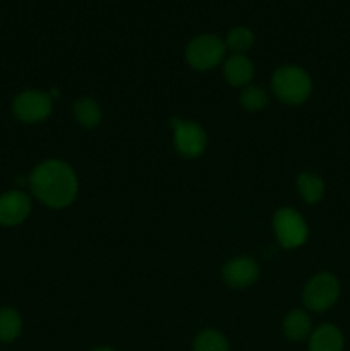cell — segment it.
Wrapping results in <instances>:
<instances>
[{"label":"cell","instance_id":"1","mask_svg":"<svg viewBox=\"0 0 350 351\" xmlns=\"http://www.w3.org/2000/svg\"><path fill=\"white\" fill-rule=\"evenodd\" d=\"M30 187L45 206L62 209L71 206L78 197L79 182L65 161L47 160L30 175Z\"/></svg>","mask_w":350,"mask_h":351},{"label":"cell","instance_id":"2","mask_svg":"<svg viewBox=\"0 0 350 351\" xmlns=\"http://www.w3.org/2000/svg\"><path fill=\"white\" fill-rule=\"evenodd\" d=\"M273 93L285 105H301L312 91V81L307 72L295 65H283L273 74Z\"/></svg>","mask_w":350,"mask_h":351},{"label":"cell","instance_id":"3","mask_svg":"<svg viewBox=\"0 0 350 351\" xmlns=\"http://www.w3.org/2000/svg\"><path fill=\"white\" fill-rule=\"evenodd\" d=\"M225 41L215 34L196 36L185 48V60L196 71H209L225 57Z\"/></svg>","mask_w":350,"mask_h":351},{"label":"cell","instance_id":"4","mask_svg":"<svg viewBox=\"0 0 350 351\" xmlns=\"http://www.w3.org/2000/svg\"><path fill=\"white\" fill-rule=\"evenodd\" d=\"M340 297V283L333 274L319 273L305 285L304 304L309 311L323 312L335 305Z\"/></svg>","mask_w":350,"mask_h":351},{"label":"cell","instance_id":"5","mask_svg":"<svg viewBox=\"0 0 350 351\" xmlns=\"http://www.w3.org/2000/svg\"><path fill=\"white\" fill-rule=\"evenodd\" d=\"M273 228L278 243L285 249L301 247L307 240V225L295 209H278L273 216Z\"/></svg>","mask_w":350,"mask_h":351},{"label":"cell","instance_id":"6","mask_svg":"<svg viewBox=\"0 0 350 351\" xmlns=\"http://www.w3.org/2000/svg\"><path fill=\"white\" fill-rule=\"evenodd\" d=\"M14 115L26 123H38L48 119L51 113V96L48 93L36 91H23L16 96L12 103Z\"/></svg>","mask_w":350,"mask_h":351},{"label":"cell","instance_id":"7","mask_svg":"<svg viewBox=\"0 0 350 351\" xmlns=\"http://www.w3.org/2000/svg\"><path fill=\"white\" fill-rule=\"evenodd\" d=\"M172 127L175 130L174 143L175 149L185 158L201 156L206 147V134L201 127L191 120H172Z\"/></svg>","mask_w":350,"mask_h":351},{"label":"cell","instance_id":"8","mask_svg":"<svg viewBox=\"0 0 350 351\" xmlns=\"http://www.w3.org/2000/svg\"><path fill=\"white\" fill-rule=\"evenodd\" d=\"M31 213V201L24 192L12 191L0 195V225L16 226Z\"/></svg>","mask_w":350,"mask_h":351},{"label":"cell","instance_id":"9","mask_svg":"<svg viewBox=\"0 0 350 351\" xmlns=\"http://www.w3.org/2000/svg\"><path fill=\"white\" fill-rule=\"evenodd\" d=\"M259 278V266L250 257H237L223 267V280L230 288H247Z\"/></svg>","mask_w":350,"mask_h":351},{"label":"cell","instance_id":"10","mask_svg":"<svg viewBox=\"0 0 350 351\" xmlns=\"http://www.w3.org/2000/svg\"><path fill=\"white\" fill-rule=\"evenodd\" d=\"M225 79L235 88L247 86L254 77V65L244 53H233L225 60Z\"/></svg>","mask_w":350,"mask_h":351},{"label":"cell","instance_id":"11","mask_svg":"<svg viewBox=\"0 0 350 351\" xmlns=\"http://www.w3.org/2000/svg\"><path fill=\"white\" fill-rule=\"evenodd\" d=\"M309 351H343V335L336 326L323 324L309 336Z\"/></svg>","mask_w":350,"mask_h":351},{"label":"cell","instance_id":"12","mask_svg":"<svg viewBox=\"0 0 350 351\" xmlns=\"http://www.w3.org/2000/svg\"><path fill=\"white\" fill-rule=\"evenodd\" d=\"M312 324L311 317L304 311H292L283 319V332L290 341H304L307 336H311Z\"/></svg>","mask_w":350,"mask_h":351},{"label":"cell","instance_id":"13","mask_svg":"<svg viewBox=\"0 0 350 351\" xmlns=\"http://www.w3.org/2000/svg\"><path fill=\"white\" fill-rule=\"evenodd\" d=\"M74 117L79 125L93 129L102 122V108L93 98H82L74 103Z\"/></svg>","mask_w":350,"mask_h":351},{"label":"cell","instance_id":"14","mask_svg":"<svg viewBox=\"0 0 350 351\" xmlns=\"http://www.w3.org/2000/svg\"><path fill=\"white\" fill-rule=\"evenodd\" d=\"M23 321L17 311L10 307L0 308V343H12L19 338Z\"/></svg>","mask_w":350,"mask_h":351},{"label":"cell","instance_id":"15","mask_svg":"<svg viewBox=\"0 0 350 351\" xmlns=\"http://www.w3.org/2000/svg\"><path fill=\"white\" fill-rule=\"evenodd\" d=\"M297 189L299 194L302 195L305 202L309 204H316L325 195V182L312 173H302L297 178Z\"/></svg>","mask_w":350,"mask_h":351},{"label":"cell","instance_id":"16","mask_svg":"<svg viewBox=\"0 0 350 351\" xmlns=\"http://www.w3.org/2000/svg\"><path fill=\"white\" fill-rule=\"evenodd\" d=\"M194 351H230V346L222 332L206 329L194 339Z\"/></svg>","mask_w":350,"mask_h":351},{"label":"cell","instance_id":"17","mask_svg":"<svg viewBox=\"0 0 350 351\" xmlns=\"http://www.w3.org/2000/svg\"><path fill=\"white\" fill-rule=\"evenodd\" d=\"M254 45V34L249 27L239 26L233 27L229 34H226L225 47L233 50L235 53H244V51L249 50Z\"/></svg>","mask_w":350,"mask_h":351},{"label":"cell","instance_id":"18","mask_svg":"<svg viewBox=\"0 0 350 351\" xmlns=\"http://www.w3.org/2000/svg\"><path fill=\"white\" fill-rule=\"evenodd\" d=\"M240 105L249 112H259L268 105V95L257 86H249L240 95Z\"/></svg>","mask_w":350,"mask_h":351},{"label":"cell","instance_id":"19","mask_svg":"<svg viewBox=\"0 0 350 351\" xmlns=\"http://www.w3.org/2000/svg\"><path fill=\"white\" fill-rule=\"evenodd\" d=\"M93 351H115V350L108 348V346H100V348H95Z\"/></svg>","mask_w":350,"mask_h":351}]
</instances>
